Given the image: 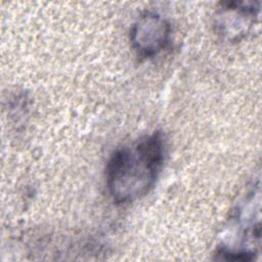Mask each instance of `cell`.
Instances as JSON below:
<instances>
[{
	"instance_id": "cell-1",
	"label": "cell",
	"mask_w": 262,
	"mask_h": 262,
	"mask_svg": "<svg viewBox=\"0 0 262 262\" xmlns=\"http://www.w3.org/2000/svg\"><path fill=\"white\" fill-rule=\"evenodd\" d=\"M164 156L165 142L160 131L118 148L105 170L107 190L114 202L127 204L145 195L159 177Z\"/></svg>"
},
{
	"instance_id": "cell-2",
	"label": "cell",
	"mask_w": 262,
	"mask_h": 262,
	"mask_svg": "<svg viewBox=\"0 0 262 262\" xmlns=\"http://www.w3.org/2000/svg\"><path fill=\"white\" fill-rule=\"evenodd\" d=\"M171 36V26L156 13L141 15L132 26L130 41L140 56L150 57L165 49Z\"/></svg>"
},
{
	"instance_id": "cell-3",
	"label": "cell",
	"mask_w": 262,
	"mask_h": 262,
	"mask_svg": "<svg viewBox=\"0 0 262 262\" xmlns=\"http://www.w3.org/2000/svg\"><path fill=\"white\" fill-rule=\"evenodd\" d=\"M217 27L220 34L229 40H238L250 28L253 18L257 16L259 7L253 3L226 2L222 4Z\"/></svg>"
}]
</instances>
